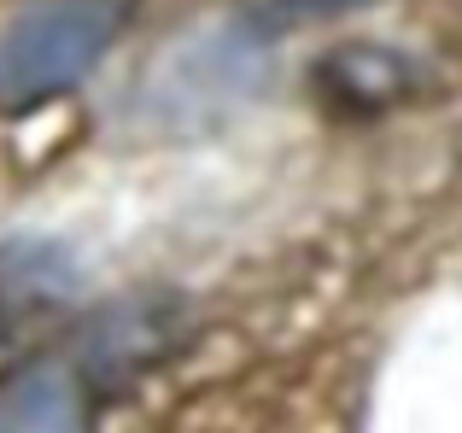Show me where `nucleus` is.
I'll list each match as a JSON object with an SVG mask.
<instances>
[{"mask_svg":"<svg viewBox=\"0 0 462 433\" xmlns=\"http://www.w3.org/2000/svg\"><path fill=\"white\" fill-rule=\"evenodd\" d=\"M141 0H23L0 23V112L65 100L117 47Z\"/></svg>","mask_w":462,"mask_h":433,"instance_id":"f257e3e1","label":"nucleus"},{"mask_svg":"<svg viewBox=\"0 0 462 433\" xmlns=\"http://www.w3.org/2000/svg\"><path fill=\"white\" fill-rule=\"evenodd\" d=\"M94 381L77 357H30L0 375V428L12 433H65L88 422Z\"/></svg>","mask_w":462,"mask_h":433,"instance_id":"f03ea898","label":"nucleus"},{"mask_svg":"<svg viewBox=\"0 0 462 433\" xmlns=\"http://www.w3.org/2000/svg\"><path fill=\"white\" fill-rule=\"evenodd\" d=\"M70 287V270L53 246H6L0 252V340L35 322L47 305H59Z\"/></svg>","mask_w":462,"mask_h":433,"instance_id":"7ed1b4c3","label":"nucleus"},{"mask_svg":"<svg viewBox=\"0 0 462 433\" xmlns=\"http://www.w3.org/2000/svg\"><path fill=\"white\" fill-rule=\"evenodd\" d=\"M374 0H252L263 23H322V18H346V12H363Z\"/></svg>","mask_w":462,"mask_h":433,"instance_id":"20e7f679","label":"nucleus"}]
</instances>
